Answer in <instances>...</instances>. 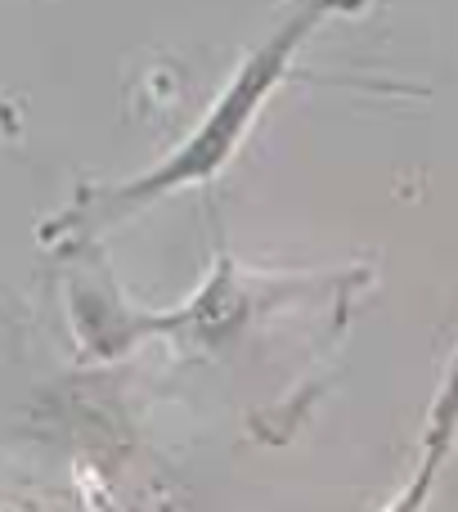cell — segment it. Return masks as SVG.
<instances>
[{
    "label": "cell",
    "mask_w": 458,
    "mask_h": 512,
    "mask_svg": "<svg viewBox=\"0 0 458 512\" xmlns=\"http://www.w3.org/2000/svg\"><path fill=\"white\" fill-rule=\"evenodd\" d=\"M454 423H458V364L450 373V387H445L441 405H436V414H432V427H427V468H423V477H418V490H427V481H432V472H436V463H441Z\"/></svg>",
    "instance_id": "obj_2"
},
{
    "label": "cell",
    "mask_w": 458,
    "mask_h": 512,
    "mask_svg": "<svg viewBox=\"0 0 458 512\" xmlns=\"http://www.w3.org/2000/svg\"><path fill=\"white\" fill-rule=\"evenodd\" d=\"M324 14H328V5L297 9V14H292V23H283L279 32H274L270 41H265L261 50L243 63V72L234 77V86H229L221 95V104L207 113L203 131H198L180 153H171L158 171H149V176H140V180H131V185L113 189L108 198H113L117 207H140V203H149V198L167 194V189L194 185V180H207L212 171H221L229 162V153H234V144L243 140L247 122L256 117L261 99L270 95V90L279 86V77L288 72L292 50L301 45V36H306Z\"/></svg>",
    "instance_id": "obj_1"
}]
</instances>
